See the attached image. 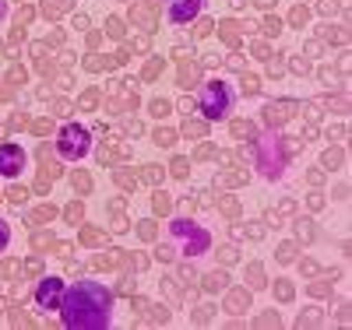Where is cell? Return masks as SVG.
Returning a JSON list of instances; mask_svg holds the SVG:
<instances>
[{"label": "cell", "instance_id": "obj_1", "mask_svg": "<svg viewBox=\"0 0 352 330\" xmlns=\"http://www.w3.org/2000/svg\"><path fill=\"white\" fill-rule=\"evenodd\" d=\"M60 316L71 330H102L113 316V295L99 281H78L60 295Z\"/></svg>", "mask_w": 352, "mask_h": 330}, {"label": "cell", "instance_id": "obj_2", "mask_svg": "<svg viewBox=\"0 0 352 330\" xmlns=\"http://www.w3.org/2000/svg\"><path fill=\"white\" fill-rule=\"evenodd\" d=\"M232 109V92H229V84L222 81H208L201 88V113L208 116V119H226Z\"/></svg>", "mask_w": 352, "mask_h": 330}, {"label": "cell", "instance_id": "obj_3", "mask_svg": "<svg viewBox=\"0 0 352 330\" xmlns=\"http://www.w3.org/2000/svg\"><path fill=\"white\" fill-rule=\"evenodd\" d=\"M88 130L81 127V123H64L60 127V134H56V152H60L67 162H78V158H85L88 155Z\"/></svg>", "mask_w": 352, "mask_h": 330}, {"label": "cell", "instance_id": "obj_4", "mask_svg": "<svg viewBox=\"0 0 352 330\" xmlns=\"http://www.w3.org/2000/svg\"><path fill=\"white\" fill-rule=\"evenodd\" d=\"M60 295H64V281H60V278H46V281H39V288H36V306H39L43 313L60 309Z\"/></svg>", "mask_w": 352, "mask_h": 330}, {"label": "cell", "instance_id": "obj_5", "mask_svg": "<svg viewBox=\"0 0 352 330\" xmlns=\"http://www.w3.org/2000/svg\"><path fill=\"white\" fill-rule=\"evenodd\" d=\"M21 169H25V152L21 148L18 144H0V176L14 179Z\"/></svg>", "mask_w": 352, "mask_h": 330}, {"label": "cell", "instance_id": "obj_6", "mask_svg": "<svg viewBox=\"0 0 352 330\" xmlns=\"http://www.w3.org/2000/svg\"><path fill=\"white\" fill-rule=\"evenodd\" d=\"M201 4H204V0H173V4H169V21H173V25L194 21V18L201 14Z\"/></svg>", "mask_w": 352, "mask_h": 330}, {"label": "cell", "instance_id": "obj_7", "mask_svg": "<svg viewBox=\"0 0 352 330\" xmlns=\"http://www.w3.org/2000/svg\"><path fill=\"white\" fill-rule=\"evenodd\" d=\"M8 243H11V228H8V222H4V218H0V250H4Z\"/></svg>", "mask_w": 352, "mask_h": 330}, {"label": "cell", "instance_id": "obj_8", "mask_svg": "<svg viewBox=\"0 0 352 330\" xmlns=\"http://www.w3.org/2000/svg\"><path fill=\"white\" fill-rule=\"evenodd\" d=\"M4 14H8V0H0V21H4Z\"/></svg>", "mask_w": 352, "mask_h": 330}]
</instances>
